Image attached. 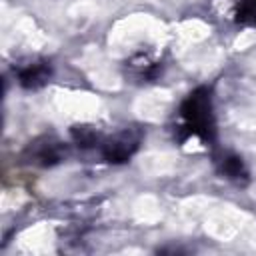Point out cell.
Returning a JSON list of instances; mask_svg holds the SVG:
<instances>
[{
	"instance_id": "6da1fadb",
	"label": "cell",
	"mask_w": 256,
	"mask_h": 256,
	"mask_svg": "<svg viewBox=\"0 0 256 256\" xmlns=\"http://www.w3.org/2000/svg\"><path fill=\"white\" fill-rule=\"evenodd\" d=\"M178 142H186L188 138H198L204 146L216 144V116L212 90L208 86L194 88L178 108V124H176Z\"/></svg>"
},
{
	"instance_id": "277c9868",
	"label": "cell",
	"mask_w": 256,
	"mask_h": 256,
	"mask_svg": "<svg viewBox=\"0 0 256 256\" xmlns=\"http://www.w3.org/2000/svg\"><path fill=\"white\" fill-rule=\"evenodd\" d=\"M216 164H218L220 174H222L226 180H230V182H234V184H238V186L248 184L250 172H248V168H246V164H244V160H242L240 156L230 154V152H224V154L216 160Z\"/></svg>"
},
{
	"instance_id": "3957f363",
	"label": "cell",
	"mask_w": 256,
	"mask_h": 256,
	"mask_svg": "<svg viewBox=\"0 0 256 256\" xmlns=\"http://www.w3.org/2000/svg\"><path fill=\"white\" fill-rule=\"evenodd\" d=\"M16 80L24 90H38L46 86L52 78V66L46 60H28L16 70Z\"/></svg>"
},
{
	"instance_id": "8992f818",
	"label": "cell",
	"mask_w": 256,
	"mask_h": 256,
	"mask_svg": "<svg viewBox=\"0 0 256 256\" xmlns=\"http://www.w3.org/2000/svg\"><path fill=\"white\" fill-rule=\"evenodd\" d=\"M234 18L242 26L256 28V0H236Z\"/></svg>"
},
{
	"instance_id": "5b68a950",
	"label": "cell",
	"mask_w": 256,
	"mask_h": 256,
	"mask_svg": "<svg viewBox=\"0 0 256 256\" xmlns=\"http://www.w3.org/2000/svg\"><path fill=\"white\" fill-rule=\"evenodd\" d=\"M64 154H66V150L56 140H44L42 144L30 146V162H34L38 166H54V164L62 162Z\"/></svg>"
},
{
	"instance_id": "7a4b0ae2",
	"label": "cell",
	"mask_w": 256,
	"mask_h": 256,
	"mask_svg": "<svg viewBox=\"0 0 256 256\" xmlns=\"http://www.w3.org/2000/svg\"><path fill=\"white\" fill-rule=\"evenodd\" d=\"M142 142L140 128H124L112 136H102L98 144V154L108 164H124L128 162Z\"/></svg>"
}]
</instances>
